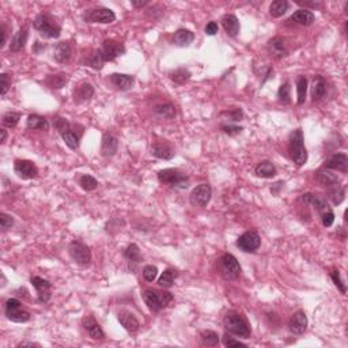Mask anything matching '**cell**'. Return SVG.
Listing matches in <instances>:
<instances>
[{"instance_id": "obj_1", "label": "cell", "mask_w": 348, "mask_h": 348, "mask_svg": "<svg viewBox=\"0 0 348 348\" xmlns=\"http://www.w3.org/2000/svg\"><path fill=\"white\" fill-rule=\"evenodd\" d=\"M289 154L297 166H303L307 162V151L305 147V139L302 129L298 128L291 132L289 139Z\"/></svg>"}, {"instance_id": "obj_2", "label": "cell", "mask_w": 348, "mask_h": 348, "mask_svg": "<svg viewBox=\"0 0 348 348\" xmlns=\"http://www.w3.org/2000/svg\"><path fill=\"white\" fill-rule=\"evenodd\" d=\"M223 327L226 332L240 338L248 339L250 336V327L244 317L237 311H229L223 318Z\"/></svg>"}, {"instance_id": "obj_3", "label": "cell", "mask_w": 348, "mask_h": 348, "mask_svg": "<svg viewBox=\"0 0 348 348\" xmlns=\"http://www.w3.org/2000/svg\"><path fill=\"white\" fill-rule=\"evenodd\" d=\"M34 29L45 38H59L61 33L59 22L50 14H40L33 22Z\"/></svg>"}, {"instance_id": "obj_4", "label": "cell", "mask_w": 348, "mask_h": 348, "mask_svg": "<svg viewBox=\"0 0 348 348\" xmlns=\"http://www.w3.org/2000/svg\"><path fill=\"white\" fill-rule=\"evenodd\" d=\"M143 300L151 311H159L166 307L174 300L169 291H156V290H145Z\"/></svg>"}, {"instance_id": "obj_5", "label": "cell", "mask_w": 348, "mask_h": 348, "mask_svg": "<svg viewBox=\"0 0 348 348\" xmlns=\"http://www.w3.org/2000/svg\"><path fill=\"white\" fill-rule=\"evenodd\" d=\"M158 180L162 184H167L173 188H188L189 185V177L178 169H163L158 172Z\"/></svg>"}, {"instance_id": "obj_6", "label": "cell", "mask_w": 348, "mask_h": 348, "mask_svg": "<svg viewBox=\"0 0 348 348\" xmlns=\"http://www.w3.org/2000/svg\"><path fill=\"white\" fill-rule=\"evenodd\" d=\"M220 275L226 280H236L241 275V265L231 253H225L219 260Z\"/></svg>"}, {"instance_id": "obj_7", "label": "cell", "mask_w": 348, "mask_h": 348, "mask_svg": "<svg viewBox=\"0 0 348 348\" xmlns=\"http://www.w3.org/2000/svg\"><path fill=\"white\" fill-rule=\"evenodd\" d=\"M5 317L12 322H27L30 320V313L22 309V303L15 298H10L5 302Z\"/></svg>"}, {"instance_id": "obj_8", "label": "cell", "mask_w": 348, "mask_h": 348, "mask_svg": "<svg viewBox=\"0 0 348 348\" xmlns=\"http://www.w3.org/2000/svg\"><path fill=\"white\" fill-rule=\"evenodd\" d=\"M68 253L71 258L79 265H89L91 262L90 248L79 241H72L68 245Z\"/></svg>"}, {"instance_id": "obj_9", "label": "cell", "mask_w": 348, "mask_h": 348, "mask_svg": "<svg viewBox=\"0 0 348 348\" xmlns=\"http://www.w3.org/2000/svg\"><path fill=\"white\" fill-rule=\"evenodd\" d=\"M212 198V189L208 184H200L189 195V201L193 207H205Z\"/></svg>"}, {"instance_id": "obj_10", "label": "cell", "mask_w": 348, "mask_h": 348, "mask_svg": "<svg viewBox=\"0 0 348 348\" xmlns=\"http://www.w3.org/2000/svg\"><path fill=\"white\" fill-rule=\"evenodd\" d=\"M261 245V238L258 236L257 231H247L237 240V247L241 249L242 252L253 253L257 250Z\"/></svg>"}, {"instance_id": "obj_11", "label": "cell", "mask_w": 348, "mask_h": 348, "mask_svg": "<svg viewBox=\"0 0 348 348\" xmlns=\"http://www.w3.org/2000/svg\"><path fill=\"white\" fill-rule=\"evenodd\" d=\"M14 172L22 180H32L38 176V169L34 162L27 159H16L14 163Z\"/></svg>"}, {"instance_id": "obj_12", "label": "cell", "mask_w": 348, "mask_h": 348, "mask_svg": "<svg viewBox=\"0 0 348 348\" xmlns=\"http://www.w3.org/2000/svg\"><path fill=\"white\" fill-rule=\"evenodd\" d=\"M101 52L103 60L106 63V61H113L114 59H117L118 56H121L125 52V48H124L123 44L118 43L116 40H105L102 44Z\"/></svg>"}, {"instance_id": "obj_13", "label": "cell", "mask_w": 348, "mask_h": 348, "mask_svg": "<svg viewBox=\"0 0 348 348\" xmlns=\"http://www.w3.org/2000/svg\"><path fill=\"white\" fill-rule=\"evenodd\" d=\"M85 18L91 23H112L116 21V14L110 8L99 7L96 10H91Z\"/></svg>"}, {"instance_id": "obj_14", "label": "cell", "mask_w": 348, "mask_h": 348, "mask_svg": "<svg viewBox=\"0 0 348 348\" xmlns=\"http://www.w3.org/2000/svg\"><path fill=\"white\" fill-rule=\"evenodd\" d=\"M30 283L33 284L34 289L37 290L40 302H48L50 298V289H52V284L49 283V280L40 278V276H33L30 279Z\"/></svg>"}, {"instance_id": "obj_15", "label": "cell", "mask_w": 348, "mask_h": 348, "mask_svg": "<svg viewBox=\"0 0 348 348\" xmlns=\"http://www.w3.org/2000/svg\"><path fill=\"white\" fill-rule=\"evenodd\" d=\"M325 169L328 170H338V172L347 173L348 172V156L343 152H339V154H333L332 156H329L325 165Z\"/></svg>"}, {"instance_id": "obj_16", "label": "cell", "mask_w": 348, "mask_h": 348, "mask_svg": "<svg viewBox=\"0 0 348 348\" xmlns=\"http://www.w3.org/2000/svg\"><path fill=\"white\" fill-rule=\"evenodd\" d=\"M306 328H307V317H306V313L303 310H298L290 318V332L294 333V335H302V333H305Z\"/></svg>"}, {"instance_id": "obj_17", "label": "cell", "mask_w": 348, "mask_h": 348, "mask_svg": "<svg viewBox=\"0 0 348 348\" xmlns=\"http://www.w3.org/2000/svg\"><path fill=\"white\" fill-rule=\"evenodd\" d=\"M151 155L155 156L158 159L170 161L173 156L176 155V152H174V149L172 146L166 142H155L151 146Z\"/></svg>"}, {"instance_id": "obj_18", "label": "cell", "mask_w": 348, "mask_h": 348, "mask_svg": "<svg viewBox=\"0 0 348 348\" xmlns=\"http://www.w3.org/2000/svg\"><path fill=\"white\" fill-rule=\"evenodd\" d=\"M117 318H118V322L123 325V328L127 331V332L135 333L139 331V327H140L139 321H138V318H136L131 311L128 310L118 311Z\"/></svg>"}, {"instance_id": "obj_19", "label": "cell", "mask_w": 348, "mask_h": 348, "mask_svg": "<svg viewBox=\"0 0 348 348\" xmlns=\"http://www.w3.org/2000/svg\"><path fill=\"white\" fill-rule=\"evenodd\" d=\"M268 52L271 53V56L276 57V59H282L284 56H287L289 50L287 47L284 44V40L282 37H273L272 40L268 41Z\"/></svg>"}, {"instance_id": "obj_20", "label": "cell", "mask_w": 348, "mask_h": 348, "mask_svg": "<svg viewBox=\"0 0 348 348\" xmlns=\"http://www.w3.org/2000/svg\"><path fill=\"white\" fill-rule=\"evenodd\" d=\"M83 327L86 329L87 335L93 340H102V339L105 338V332L102 331L99 324H97L96 320L93 317H85L83 318Z\"/></svg>"}, {"instance_id": "obj_21", "label": "cell", "mask_w": 348, "mask_h": 348, "mask_svg": "<svg viewBox=\"0 0 348 348\" xmlns=\"http://www.w3.org/2000/svg\"><path fill=\"white\" fill-rule=\"evenodd\" d=\"M71 54H72V49H71V45L68 43H59L56 47H54L53 50V59L60 63V64H65L68 63L71 59Z\"/></svg>"}, {"instance_id": "obj_22", "label": "cell", "mask_w": 348, "mask_h": 348, "mask_svg": "<svg viewBox=\"0 0 348 348\" xmlns=\"http://www.w3.org/2000/svg\"><path fill=\"white\" fill-rule=\"evenodd\" d=\"M110 82L116 89L125 91L132 89L135 83V78L132 75H127V74H112Z\"/></svg>"}, {"instance_id": "obj_23", "label": "cell", "mask_w": 348, "mask_h": 348, "mask_svg": "<svg viewBox=\"0 0 348 348\" xmlns=\"http://www.w3.org/2000/svg\"><path fill=\"white\" fill-rule=\"evenodd\" d=\"M118 150V139L114 138L113 135L105 134L102 138L101 152L103 156H113L116 155Z\"/></svg>"}, {"instance_id": "obj_24", "label": "cell", "mask_w": 348, "mask_h": 348, "mask_svg": "<svg viewBox=\"0 0 348 348\" xmlns=\"http://www.w3.org/2000/svg\"><path fill=\"white\" fill-rule=\"evenodd\" d=\"M195 40V34L188 29H178L174 33V37H173V44L178 47V48H187Z\"/></svg>"}, {"instance_id": "obj_25", "label": "cell", "mask_w": 348, "mask_h": 348, "mask_svg": "<svg viewBox=\"0 0 348 348\" xmlns=\"http://www.w3.org/2000/svg\"><path fill=\"white\" fill-rule=\"evenodd\" d=\"M222 26L225 29V32L227 33L229 36H231V37L238 36L240 29H241L238 18H237L236 15H233V14H227V15H225L222 18Z\"/></svg>"}, {"instance_id": "obj_26", "label": "cell", "mask_w": 348, "mask_h": 348, "mask_svg": "<svg viewBox=\"0 0 348 348\" xmlns=\"http://www.w3.org/2000/svg\"><path fill=\"white\" fill-rule=\"evenodd\" d=\"M314 19H316L314 14H313L311 11L306 10V8L297 10L294 14L291 15V18H290V21H294L295 23L302 25V26H310L311 23L314 22Z\"/></svg>"}, {"instance_id": "obj_27", "label": "cell", "mask_w": 348, "mask_h": 348, "mask_svg": "<svg viewBox=\"0 0 348 348\" xmlns=\"http://www.w3.org/2000/svg\"><path fill=\"white\" fill-rule=\"evenodd\" d=\"M27 37H29V30L27 27H22L19 29V32L15 33V36L12 37L10 44V50L12 52H19L22 49L25 48V45L27 43Z\"/></svg>"}, {"instance_id": "obj_28", "label": "cell", "mask_w": 348, "mask_h": 348, "mask_svg": "<svg viewBox=\"0 0 348 348\" xmlns=\"http://www.w3.org/2000/svg\"><path fill=\"white\" fill-rule=\"evenodd\" d=\"M276 167L271 161H261L254 167V174L261 178H273L276 176Z\"/></svg>"}, {"instance_id": "obj_29", "label": "cell", "mask_w": 348, "mask_h": 348, "mask_svg": "<svg viewBox=\"0 0 348 348\" xmlns=\"http://www.w3.org/2000/svg\"><path fill=\"white\" fill-rule=\"evenodd\" d=\"M316 178L317 181L321 184L322 187H332V185H336V184H339V177L336 176V174H333L332 172H329L328 169H320V170H317L316 173Z\"/></svg>"}, {"instance_id": "obj_30", "label": "cell", "mask_w": 348, "mask_h": 348, "mask_svg": "<svg viewBox=\"0 0 348 348\" xmlns=\"http://www.w3.org/2000/svg\"><path fill=\"white\" fill-rule=\"evenodd\" d=\"M93 96H94V87L91 86L90 83H87V82L81 83L74 90V98H75L76 102L89 101Z\"/></svg>"}, {"instance_id": "obj_31", "label": "cell", "mask_w": 348, "mask_h": 348, "mask_svg": "<svg viewBox=\"0 0 348 348\" xmlns=\"http://www.w3.org/2000/svg\"><path fill=\"white\" fill-rule=\"evenodd\" d=\"M325 94H327V83L321 76H317L314 78L313 86H311V99L314 102L321 101Z\"/></svg>"}, {"instance_id": "obj_32", "label": "cell", "mask_w": 348, "mask_h": 348, "mask_svg": "<svg viewBox=\"0 0 348 348\" xmlns=\"http://www.w3.org/2000/svg\"><path fill=\"white\" fill-rule=\"evenodd\" d=\"M89 67L94 68V70H102V67L105 64V60H103V56H102L101 49H94L91 50L90 53L86 56V60H85Z\"/></svg>"}, {"instance_id": "obj_33", "label": "cell", "mask_w": 348, "mask_h": 348, "mask_svg": "<svg viewBox=\"0 0 348 348\" xmlns=\"http://www.w3.org/2000/svg\"><path fill=\"white\" fill-rule=\"evenodd\" d=\"M154 114L156 117L163 118V120H170L176 117V106L173 103H161L154 109Z\"/></svg>"}, {"instance_id": "obj_34", "label": "cell", "mask_w": 348, "mask_h": 348, "mask_svg": "<svg viewBox=\"0 0 348 348\" xmlns=\"http://www.w3.org/2000/svg\"><path fill=\"white\" fill-rule=\"evenodd\" d=\"M26 127L29 129H43V131H48L49 123L47 118L41 117L38 114H30L26 120Z\"/></svg>"}, {"instance_id": "obj_35", "label": "cell", "mask_w": 348, "mask_h": 348, "mask_svg": "<svg viewBox=\"0 0 348 348\" xmlns=\"http://www.w3.org/2000/svg\"><path fill=\"white\" fill-rule=\"evenodd\" d=\"M328 198L332 200V203L335 204V205L342 204V201H343L344 198H346V189H344L343 185L336 184V185L329 187V191H328Z\"/></svg>"}, {"instance_id": "obj_36", "label": "cell", "mask_w": 348, "mask_h": 348, "mask_svg": "<svg viewBox=\"0 0 348 348\" xmlns=\"http://www.w3.org/2000/svg\"><path fill=\"white\" fill-rule=\"evenodd\" d=\"M177 278V271L173 268H167L163 271L159 279H158V286L163 287V289H170L174 283V280Z\"/></svg>"}, {"instance_id": "obj_37", "label": "cell", "mask_w": 348, "mask_h": 348, "mask_svg": "<svg viewBox=\"0 0 348 348\" xmlns=\"http://www.w3.org/2000/svg\"><path fill=\"white\" fill-rule=\"evenodd\" d=\"M307 79L306 76H298L297 79V103L298 105H303L306 101V96H307Z\"/></svg>"}, {"instance_id": "obj_38", "label": "cell", "mask_w": 348, "mask_h": 348, "mask_svg": "<svg viewBox=\"0 0 348 348\" xmlns=\"http://www.w3.org/2000/svg\"><path fill=\"white\" fill-rule=\"evenodd\" d=\"M289 7L290 4L287 0H275L269 5V14L273 18H280V16H283L287 12Z\"/></svg>"}, {"instance_id": "obj_39", "label": "cell", "mask_w": 348, "mask_h": 348, "mask_svg": "<svg viewBox=\"0 0 348 348\" xmlns=\"http://www.w3.org/2000/svg\"><path fill=\"white\" fill-rule=\"evenodd\" d=\"M60 135H61V139H63V142L67 145L68 149H71V150H76V149L79 147V136H78L74 131L67 129L65 132H63V134H60Z\"/></svg>"}, {"instance_id": "obj_40", "label": "cell", "mask_w": 348, "mask_h": 348, "mask_svg": "<svg viewBox=\"0 0 348 348\" xmlns=\"http://www.w3.org/2000/svg\"><path fill=\"white\" fill-rule=\"evenodd\" d=\"M170 79L177 85H184L185 82H188L191 79V72L187 68H177L173 72H170Z\"/></svg>"}, {"instance_id": "obj_41", "label": "cell", "mask_w": 348, "mask_h": 348, "mask_svg": "<svg viewBox=\"0 0 348 348\" xmlns=\"http://www.w3.org/2000/svg\"><path fill=\"white\" fill-rule=\"evenodd\" d=\"M200 339H201V343L207 347H216L219 344V336L214 331H203L200 333Z\"/></svg>"}, {"instance_id": "obj_42", "label": "cell", "mask_w": 348, "mask_h": 348, "mask_svg": "<svg viewBox=\"0 0 348 348\" xmlns=\"http://www.w3.org/2000/svg\"><path fill=\"white\" fill-rule=\"evenodd\" d=\"M124 256L127 260L134 262L142 261V254H140V249L136 244H131L127 247V249L124 250Z\"/></svg>"}, {"instance_id": "obj_43", "label": "cell", "mask_w": 348, "mask_h": 348, "mask_svg": "<svg viewBox=\"0 0 348 348\" xmlns=\"http://www.w3.org/2000/svg\"><path fill=\"white\" fill-rule=\"evenodd\" d=\"M19 120H21V113L7 112L4 113L3 117H1V124H3L4 127H8V128H14V127L18 125Z\"/></svg>"}, {"instance_id": "obj_44", "label": "cell", "mask_w": 348, "mask_h": 348, "mask_svg": "<svg viewBox=\"0 0 348 348\" xmlns=\"http://www.w3.org/2000/svg\"><path fill=\"white\" fill-rule=\"evenodd\" d=\"M278 98L280 103L283 105H289L291 102V87H290V82H284L283 85L280 86L278 91Z\"/></svg>"}, {"instance_id": "obj_45", "label": "cell", "mask_w": 348, "mask_h": 348, "mask_svg": "<svg viewBox=\"0 0 348 348\" xmlns=\"http://www.w3.org/2000/svg\"><path fill=\"white\" fill-rule=\"evenodd\" d=\"M79 185H81L82 189L85 191H94L97 187H98V181L93 176H89V174H83V176L79 177Z\"/></svg>"}, {"instance_id": "obj_46", "label": "cell", "mask_w": 348, "mask_h": 348, "mask_svg": "<svg viewBox=\"0 0 348 348\" xmlns=\"http://www.w3.org/2000/svg\"><path fill=\"white\" fill-rule=\"evenodd\" d=\"M220 116L222 117H226L229 121H233V123H238V121H241L242 118H244V113H242L241 109H233V110H226V112L220 113Z\"/></svg>"}, {"instance_id": "obj_47", "label": "cell", "mask_w": 348, "mask_h": 348, "mask_svg": "<svg viewBox=\"0 0 348 348\" xmlns=\"http://www.w3.org/2000/svg\"><path fill=\"white\" fill-rule=\"evenodd\" d=\"M67 81H68V78H67V75H64V74H60V75H53L49 78L48 81V85L52 89H61V87L64 86L65 83H67Z\"/></svg>"}, {"instance_id": "obj_48", "label": "cell", "mask_w": 348, "mask_h": 348, "mask_svg": "<svg viewBox=\"0 0 348 348\" xmlns=\"http://www.w3.org/2000/svg\"><path fill=\"white\" fill-rule=\"evenodd\" d=\"M158 276V268L155 265H146L143 268V278L147 282H154Z\"/></svg>"}, {"instance_id": "obj_49", "label": "cell", "mask_w": 348, "mask_h": 348, "mask_svg": "<svg viewBox=\"0 0 348 348\" xmlns=\"http://www.w3.org/2000/svg\"><path fill=\"white\" fill-rule=\"evenodd\" d=\"M331 278H332L333 283L336 284V287H338V289L342 291V294H346V293H347V289H346V283H344L343 280H342L340 272L335 269V271H332V272H331Z\"/></svg>"}, {"instance_id": "obj_50", "label": "cell", "mask_w": 348, "mask_h": 348, "mask_svg": "<svg viewBox=\"0 0 348 348\" xmlns=\"http://www.w3.org/2000/svg\"><path fill=\"white\" fill-rule=\"evenodd\" d=\"M12 225H14V219H12V216L8 214H4V212H1V214H0V227H1V230L3 231L8 230V229L12 227Z\"/></svg>"}, {"instance_id": "obj_51", "label": "cell", "mask_w": 348, "mask_h": 348, "mask_svg": "<svg viewBox=\"0 0 348 348\" xmlns=\"http://www.w3.org/2000/svg\"><path fill=\"white\" fill-rule=\"evenodd\" d=\"M223 344H225L226 347H248L247 344L242 343V342H240V340H236V339H233L229 335V333H226L225 336H223Z\"/></svg>"}, {"instance_id": "obj_52", "label": "cell", "mask_w": 348, "mask_h": 348, "mask_svg": "<svg viewBox=\"0 0 348 348\" xmlns=\"http://www.w3.org/2000/svg\"><path fill=\"white\" fill-rule=\"evenodd\" d=\"M320 216H321L322 225L325 226V227H331L333 225V222H335V214H333L332 209H328V211H325Z\"/></svg>"}, {"instance_id": "obj_53", "label": "cell", "mask_w": 348, "mask_h": 348, "mask_svg": "<svg viewBox=\"0 0 348 348\" xmlns=\"http://www.w3.org/2000/svg\"><path fill=\"white\" fill-rule=\"evenodd\" d=\"M0 83H1V97H4L7 94V91L10 90L11 78L7 74H1L0 75Z\"/></svg>"}, {"instance_id": "obj_54", "label": "cell", "mask_w": 348, "mask_h": 348, "mask_svg": "<svg viewBox=\"0 0 348 348\" xmlns=\"http://www.w3.org/2000/svg\"><path fill=\"white\" fill-rule=\"evenodd\" d=\"M53 125L56 127V129L59 131L60 134H63V132H65L67 129H68V127H70V124H68V121L65 120V118H60V117H56L53 120Z\"/></svg>"}, {"instance_id": "obj_55", "label": "cell", "mask_w": 348, "mask_h": 348, "mask_svg": "<svg viewBox=\"0 0 348 348\" xmlns=\"http://www.w3.org/2000/svg\"><path fill=\"white\" fill-rule=\"evenodd\" d=\"M220 128H222V131H223L225 134L230 135V136L241 134L242 129H244L242 127H238V125H231V124H229V125H222Z\"/></svg>"}, {"instance_id": "obj_56", "label": "cell", "mask_w": 348, "mask_h": 348, "mask_svg": "<svg viewBox=\"0 0 348 348\" xmlns=\"http://www.w3.org/2000/svg\"><path fill=\"white\" fill-rule=\"evenodd\" d=\"M204 30H205V34H207V36H215V34L218 33V23L215 21L208 22Z\"/></svg>"}, {"instance_id": "obj_57", "label": "cell", "mask_w": 348, "mask_h": 348, "mask_svg": "<svg viewBox=\"0 0 348 348\" xmlns=\"http://www.w3.org/2000/svg\"><path fill=\"white\" fill-rule=\"evenodd\" d=\"M0 33H1V43H0V49L4 48L5 43H7V30H5L4 25H1L0 27Z\"/></svg>"}, {"instance_id": "obj_58", "label": "cell", "mask_w": 348, "mask_h": 348, "mask_svg": "<svg viewBox=\"0 0 348 348\" xmlns=\"http://www.w3.org/2000/svg\"><path fill=\"white\" fill-rule=\"evenodd\" d=\"M149 4H150V1H147V0H145V1H136V0H134L132 1V5H134L135 8H139V10H142L143 7Z\"/></svg>"}, {"instance_id": "obj_59", "label": "cell", "mask_w": 348, "mask_h": 348, "mask_svg": "<svg viewBox=\"0 0 348 348\" xmlns=\"http://www.w3.org/2000/svg\"><path fill=\"white\" fill-rule=\"evenodd\" d=\"M18 347H40V344L30 343V342H22Z\"/></svg>"}, {"instance_id": "obj_60", "label": "cell", "mask_w": 348, "mask_h": 348, "mask_svg": "<svg viewBox=\"0 0 348 348\" xmlns=\"http://www.w3.org/2000/svg\"><path fill=\"white\" fill-rule=\"evenodd\" d=\"M0 134H1V139H0V143H1V145H4L5 140H7V131H5L4 128H1V129H0Z\"/></svg>"}]
</instances>
